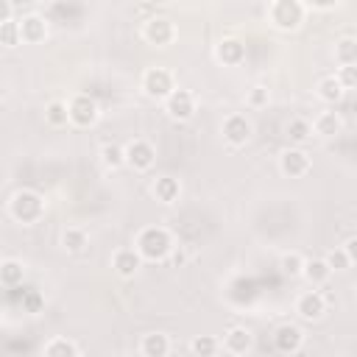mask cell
<instances>
[{"label": "cell", "instance_id": "6da1fadb", "mask_svg": "<svg viewBox=\"0 0 357 357\" xmlns=\"http://www.w3.org/2000/svg\"><path fill=\"white\" fill-rule=\"evenodd\" d=\"M170 248H173V243L165 229L151 226V229H142L137 237V254L142 259H162V257H167Z\"/></svg>", "mask_w": 357, "mask_h": 357}, {"label": "cell", "instance_id": "7a4b0ae2", "mask_svg": "<svg viewBox=\"0 0 357 357\" xmlns=\"http://www.w3.org/2000/svg\"><path fill=\"white\" fill-rule=\"evenodd\" d=\"M11 215H14L17 220H22V223L36 220V218L42 215V198H39L36 192H28V190L17 192V195L11 198Z\"/></svg>", "mask_w": 357, "mask_h": 357}, {"label": "cell", "instance_id": "3957f363", "mask_svg": "<svg viewBox=\"0 0 357 357\" xmlns=\"http://www.w3.org/2000/svg\"><path fill=\"white\" fill-rule=\"evenodd\" d=\"M165 100V112L173 117V120H190L195 114V98L187 92V89H173L170 95L162 98Z\"/></svg>", "mask_w": 357, "mask_h": 357}, {"label": "cell", "instance_id": "277c9868", "mask_svg": "<svg viewBox=\"0 0 357 357\" xmlns=\"http://www.w3.org/2000/svg\"><path fill=\"white\" fill-rule=\"evenodd\" d=\"M301 14H304V8L296 0H273V6H271V20L284 31L296 28L301 22Z\"/></svg>", "mask_w": 357, "mask_h": 357}, {"label": "cell", "instance_id": "5b68a950", "mask_svg": "<svg viewBox=\"0 0 357 357\" xmlns=\"http://www.w3.org/2000/svg\"><path fill=\"white\" fill-rule=\"evenodd\" d=\"M123 156H126V165L128 167H134V170H148L151 165H153V148H151V142H145V139H134V142H128L126 148H123Z\"/></svg>", "mask_w": 357, "mask_h": 357}, {"label": "cell", "instance_id": "8992f818", "mask_svg": "<svg viewBox=\"0 0 357 357\" xmlns=\"http://www.w3.org/2000/svg\"><path fill=\"white\" fill-rule=\"evenodd\" d=\"M142 86H145V92L151 98H165V95H170L176 89L173 86V75L167 70H162V67H151L145 73V78H142Z\"/></svg>", "mask_w": 357, "mask_h": 357}, {"label": "cell", "instance_id": "52a82bcc", "mask_svg": "<svg viewBox=\"0 0 357 357\" xmlns=\"http://www.w3.org/2000/svg\"><path fill=\"white\" fill-rule=\"evenodd\" d=\"M67 112H70V123L75 126H92L98 120V103L86 95H78L67 103Z\"/></svg>", "mask_w": 357, "mask_h": 357}, {"label": "cell", "instance_id": "ba28073f", "mask_svg": "<svg viewBox=\"0 0 357 357\" xmlns=\"http://www.w3.org/2000/svg\"><path fill=\"white\" fill-rule=\"evenodd\" d=\"M324 310H326V301H324V296L318 290H307V293H301L296 298V312L301 318H307V321H318L324 315Z\"/></svg>", "mask_w": 357, "mask_h": 357}, {"label": "cell", "instance_id": "9c48e42d", "mask_svg": "<svg viewBox=\"0 0 357 357\" xmlns=\"http://www.w3.org/2000/svg\"><path fill=\"white\" fill-rule=\"evenodd\" d=\"M173 22L170 20H165V17H153V20H148L145 22V28H142V36L151 42V45H167L170 39H173Z\"/></svg>", "mask_w": 357, "mask_h": 357}, {"label": "cell", "instance_id": "30bf717a", "mask_svg": "<svg viewBox=\"0 0 357 357\" xmlns=\"http://www.w3.org/2000/svg\"><path fill=\"white\" fill-rule=\"evenodd\" d=\"M223 137H226L231 145H243V142H248V137H251V123H248L243 114H231V117H226V123H223Z\"/></svg>", "mask_w": 357, "mask_h": 357}, {"label": "cell", "instance_id": "8fae6325", "mask_svg": "<svg viewBox=\"0 0 357 357\" xmlns=\"http://www.w3.org/2000/svg\"><path fill=\"white\" fill-rule=\"evenodd\" d=\"M282 173L284 176H304L310 170V156L301 151V148H290L282 153Z\"/></svg>", "mask_w": 357, "mask_h": 357}, {"label": "cell", "instance_id": "7c38bea8", "mask_svg": "<svg viewBox=\"0 0 357 357\" xmlns=\"http://www.w3.org/2000/svg\"><path fill=\"white\" fill-rule=\"evenodd\" d=\"M17 25H20V42H42V39L47 36V25H45V20L36 17V14H28V17L20 20Z\"/></svg>", "mask_w": 357, "mask_h": 357}, {"label": "cell", "instance_id": "4fadbf2b", "mask_svg": "<svg viewBox=\"0 0 357 357\" xmlns=\"http://www.w3.org/2000/svg\"><path fill=\"white\" fill-rule=\"evenodd\" d=\"M301 276H304L310 284H324V282L332 276V268H329L326 259H304Z\"/></svg>", "mask_w": 357, "mask_h": 357}, {"label": "cell", "instance_id": "5bb4252c", "mask_svg": "<svg viewBox=\"0 0 357 357\" xmlns=\"http://www.w3.org/2000/svg\"><path fill=\"white\" fill-rule=\"evenodd\" d=\"M301 329L298 326H290V324H284V326H279L276 329V349L279 351H298L301 349Z\"/></svg>", "mask_w": 357, "mask_h": 357}, {"label": "cell", "instance_id": "9a60e30c", "mask_svg": "<svg viewBox=\"0 0 357 357\" xmlns=\"http://www.w3.org/2000/svg\"><path fill=\"white\" fill-rule=\"evenodd\" d=\"M223 349L231 351V354H243V351H248V349H251V332L243 329V326L229 329L226 337H223Z\"/></svg>", "mask_w": 357, "mask_h": 357}, {"label": "cell", "instance_id": "2e32d148", "mask_svg": "<svg viewBox=\"0 0 357 357\" xmlns=\"http://www.w3.org/2000/svg\"><path fill=\"white\" fill-rule=\"evenodd\" d=\"M139 262H142V257L137 254V248H123V251L114 254V271L120 276H134Z\"/></svg>", "mask_w": 357, "mask_h": 357}, {"label": "cell", "instance_id": "e0dca14e", "mask_svg": "<svg viewBox=\"0 0 357 357\" xmlns=\"http://www.w3.org/2000/svg\"><path fill=\"white\" fill-rule=\"evenodd\" d=\"M340 117H337V112H324V114H318L315 120H312V131L318 134V137H335L337 131H340Z\"/></svg>", "mask_w": 357, "mask_h": 357}, {"label": "cell", "instance_id": "ac0fdd59", "mask_svg": "<svg viewBox=\"0 0 357 357\" xmlns=\"http://www.w3.org/2000/svg\"><path fill=\"white\" fill-rule=\"evenodd\" d=\"M326 262H329L332 271H346V268H351V265H354V240H349L346 245L335 248V251L326 257Z\"/></svg>", "mask_w": 357, "mask_h": 357}, {"label": "cell", "instance_id": "d6986e66", "mask_svg": "<svg viewBox=\"0 0 357 357\" xmlns=\"http://www.w3.org/2000/svg\"><path fill=\"white\" fill-rule=\"evenodd\" d=\"M343 95H346V89H343V84L337 81V75L321 78V84H318V98H321V100H326V103H337Z\"/></svg>", "mask_w": 357, "mask_h": 357}, {"label": "cell", "instance_id": "ffe728a7", "mask_svg": "<svg viewBox=\"0 0 357 357\" xmlns=\"http://www.w3.org/2000/svg\"><path fill=\"white\" fill-rule=\"evenodd\" d=\"M153 195L162 201V204H173L178 198V181L170 178V176H162L153 181Z\"/></svg>", "mask_w": 357, "mask_h": 357}, {"label": "cell", "instance_id": "44dd1931", "mask_svg": "<svg viewBox=\"0 0 357 357\" xmlns=\"http://www.w3.org/2000/svg\"><path fill=\"white\" fill-rule=\"evenodd\" d=\"M139 349H142V354H148V357H165V354L170 351V343H167L165 335H145Z\"/></svg>", "mask_w": 357, "mask_h": 357}, {"label": "cell", "instance_id": "7402d4cb", "mask_svg": "<svg viewBox=\"0 0 357 357\" xmlns=\"http://www.w3.org/2000/svg\"><path fill=\"white\" fill-rule=\"evenodd\" d=\"M335 59H337L340 64H354V61H357V45H354L351 36H346V39H340V42L335 45Z\"/></svg>", "mask_w": 357, "mask_h": 357}, {"label": "cell", "instance_id": "603a6c76", "mask_svg": "<svg viewBox=\"0 0 357 357\" xmlns=\"http://www.w3.org/2000/svg\"><path fill=\"white\" fill-rule=\"evenodd\" d=\"M218 59H220V61H229V64H237V61L243 59V45H240L237 39H226V42H220V47H218Z\"/></svg>", "mask_w": 357, "mask_h": 357}, {"label": "cell", "instance_id": "cb8c5ba5", "mask_svg": "<svg viewBox=\"0 0 357 357\" xmlns=\"http://www.w3.org/2000/svg\"><path fill=\"white\" fill-rule=\"evenodd\" d=\"M45 117H47V123H50V126H67V123H70L67 103H64V100H53V103L47 106Z\"/></svg>", "mask_w": 357, "mask_h": 357}, {"label": "cell", "instance_id": "d4e9b609", "mask_svg": "<svg viewBox=\"0 0 357 357\" xmlns=\"http://www.w3.org/2000/svg\"><path fill=\"white\" fill-rule=\"evenodd\" d=\"M61 243H64L67 251H75V254H78V251H84V245H86V231L73 226V229H67V231L61 234Z\"/></svg>", "mask_w": 357, "mask_h": 357}, {"label": "cell", "instance_id": "484cf974", "mask_svg": "<svg viewBox=\"0 0 357 357\" xmlns=\"http://www.w3.org/2000/svg\"><path fill=\"white\" fill-rule=\"evenodd\" d=\"M287 134H290V139H293V142H304V139H310V137H312V123H310V120L296 117V120H290Z\"/></svg>", "mask_w": 357, "mask_h": 357}, {"label": "cell", "instance_id": "4316f807", "mask_svg": "<svg viewBox=\"0 0 357 357\" xmlns=\"http://www.w3.org/2000/svg\"><path fill=\"white\" fill-rule=\"evenodd\" d=\"M47 357H59V354H78V346L75 343H70V340H64V337H56V340H50L45 349H42Z\"/></svg>", "mask_w": 357, "mask_h": 357}, {"label": "cell", "instance_id": "83f0119b", "mask_svg": "<svg viewBox=\"0 0 357 357\" xmlns=\"http://www.w3.org/2000/svg\"><path fill=\"white\" fill-rule=\"evenodd\" d=\"M100 159L106 167H120L126 165V156H123V148L120 145H103L100 148Z\"/></svg>", "mask_w": 357, "mask_h": 357}, {"label": "cell", "instance_id": "f1b7e54d", "mask_svg": "<svg viewBox=\"0 0 357 357\" xmlns=\"http://www.w3.org/2000/svg\"><path fill=\"white\" fill-rule=\"evenodd\" d=\"M20 279H22V265H20V262L8 259V262L0 265V282H6V284H17Z\"/></svg>", "mask_w": 357, "mask_h": 357}, {"label": "cell", "instance_id": "f546056e", "mask_svg": "<svg viewBox=\"0 0 357 357\" xmlns=\"http://www.w3.org/2000/svg\"><path fill=\"white\" fill-rule=\"evenodd\" d=\"M0 42L6 45V47H14V45H20V25L17 22H3L0 25Z\"/></svg>", "mask_w": 357, "mask_h": 357}, {"label": "cell", "instance_id": "4dcf8cb0", "mask_svg": "<svg viewBox=\"0 0 357 357\" xmlns=\"http://www.w3.org/2000/svg\"><path fill=\"white\" fill-rule=\"evenodd\" d=\"M301 265H304V257L296 254V251H290V254L282 257V271H284L287 276H298V273H301Z\"/></svg>", "mask_w": 357, "mask_h": 357}, {"label": "cell", "instance_id": "1f68e13d", "mask_svg": "<svg viewBox=\"0 0 357 357\" xmlns=\"http://www.w3.org/2000/svg\"><path fill=\"white\" fill-rule=\"evenodd\" d=\"M220 349V343L215 340V337H195L192 343H190V351L192 354H215Z\"/></svg>", "mask_w": 357, "mask_h": 357}, {"label": "cell", "instance_id": "d6a6232c", "mask_svg": "<svg viewBox=\"0 0 357 357\" xmlns=\"http://www.w3.org/2000/svg\"><path fill=\"white\" fill-rule=\"evenodd\" d=\"M337 81L343 84L346 92H351V89H354V64H340V75H337Z\"/></svg>", "mask_w": 357, "mask_h": 357}, {"label": "cell", "instance_id": "836d02e7", "mask_svg": "<svg viewBox=\"0 0 357 357\" xmlns=\"http://www.w3.org/2000/svg\"><path fill=\"white\" fill-rule=\"evenodd\" d=\"M248 103H251V106H262V103H268V89L254 86L251 95H248Z\"/></svg>", "mask_w": 357, "mask_h": 357}, {"label": "cell", "instance_id": "e575fe53", "mask_svg": "<svg viewBox=\"0 0 357 357\" xmlns=\"http://www.w3.org/2000/svg\"><path fill=\"white\" fill-rule=\"evenodd\" d=\"M11 14H14L11 3H8V0H0V25H3V22H8V20H11Z\"/></svg>", "mask_w": 357, "mask_h": 357}]
</instances>
